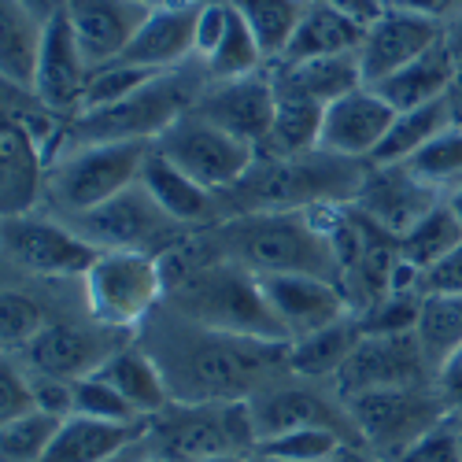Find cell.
Wrapping results in <instances>:
<instances>
[{"label": "cell", "mask_w": 462, "mask_h": 462, "mask_svg": "<svg viewBox=\"0 0 462 462\" xmlns=\"http://www.w3.org/2000/svg\"><path fill=\"white\" fill-rule=\"evenodd\" d=\"M167 292H171L174 315L185 322H197V326H208L218 333H234V337L292 344L263 296L259 274H252L245 263L229 259V255L204 263L200 271H192Z\"/></svg>", "instance_id": "4"}, {"label": "cell", "mask_w": 462, "mask_h": 462, "mask_svg": "<svg viewBox=\"0 0 462 462\" xmlns=\"http://www.w3.org/2000/svg\"><path fill=\"white\" fill-rule=\"evenodd\" d=\"M160 363L174 403H245L266 384L289 377V344L218 333L174 319L141 344Z\"/></svg>", "instance_id": "1"}, {"label": "cell", "mask_w": 462, "mask_h": 462, "mask_svg": "<svg viewBox=\"0 0 462 462\" xmlns=\"http://www.w3.org/2000/svg\"><path fill=\"white\" fill-rule=\"evenodd\" d=\"M82 282L89 319L115 333H130L148 322L167 292L156 252H104Z\"/></svg>", "instance_id": "9"}, {"label": "cell", "mask_w": 462, "mask_h": 462, "mask_svg": "<svg viewBox=\"0 0 462 462\" xmlns=\"http://www.w3.org/2000/svg\"><path fill=\"white\" fill-rule=\"evenodd\" d=\"M74 414L104 418V421H148L119 393H115L100 374H89L82 381H74Z\"/></svg>", "instance_id": "45"}, {"label": "cell", "mask_w": 462, "mask_h": 462, "mask_svg": "<svg viewBox=\"0 0 462 462\" xmlns=\"http://www.w3.org/2000/svg\"><path fill=\"white\" fill-rule=\"evenodd\" d=\"M396 462H462V411H451Z\"/></svg>", "instance_id": "46"}, {"label": "cell", "mask_w": 462, "mask_h": 462, "mask_svg": "<svg viewBox=\"0 0 462 462\" xmlns=\"http://www.w3.org/2000/svg\"><path fill=\"white\" fill-rule=\"evenodd\" d=\"M381 5H396V0H381Z\"/></svg>", "instance_id": "60"}, {"label": "cell", "mask_w": 462, "mask_h": 462, "mask_svg": "<svg viewBox=\"0 0 462 462\" xmlns=\"http://www.w3.org/2000/svg\"><path fill=\"white\" fill-rule=\"evenodd\" d=\"M45 326H49L45 307L30 292H19L8 285L5 296H0V340H5V356H23Z\"/></svg>", "instance_id": "41"}, {"label": "cell", "mask_w": 462, "mask_h": 462, "mask_svg": "<svg viewBox=\"0 0 462 462\" xmlns=\"http://www.w3.org/2000/svg\"><path fill=\"white\" fill-rule=\"evenodd\" d=\"M97 374H100L141 418H156V414H163V411L174 403L171 384H167L160 363L152 359V352L141 348V344H123V348L115 352Z\"/></svg>", "instance_id": "26"}, {"label": "cell", "mask_w": 462, "mask_h": 462, "mask_svg": "<svg viewBox=\"0 0 462 462\" xmlns=\"http://www.w3.org/2000/svg\"><path fill=\"white\" fill-rule=\"evenodd\" d=\"M271 79H274V89L311 97L326 107L333 100H340L344 93L366 86L363 70H359V52L307 60V63H271Z\"/></svg>", "instance_id": "29"}, {"label": "cell", "mask_w": 462, "mask_h": 462, "mask_svg": "<svg viewBox=\"0 0 462 462\" xmlns=\"http://www.w3.org/2000/svg\"><path fill=\"white\" fill-rule=\"evenodd\" d=\"M229 259L252 274H315L340 285V266L322 211H259L218 226Z\"/></svg>", "instance_id": "3"}, {"label": "cell", "mask_w": 462, "mask_h": 462, "mask_svg": "<svg viewBox=\"0 0 462 462\" xmlns=\"http://www.w3.org/2000/svg\"><path fill=\"white\" fill-rule=\"evenodd\" d=\"M208 79L211 82H229V79H248V74H259L266 70V60H263V49L255 42L252 26L245 23V15L229 5V19H226V33L218 49L208 56L204 63Z\"/></svg>", "instance_id": "38"}, {"label": "cell", "mask_w": 462, "mask_h": 462, "mask_svg": "<svg viewBox=\"0 0 462 462\" xmlns=\"http://www.w3.org/2000/svg\"><path fill=\"white\" fill-rule=\"evenodd\" d=\"M462 245V222L451 211L448 200H440L426 218H421L407 237H400V259L411 263L414 271H433L440 259H448Z\"/></svg>", "instance_id": "37"}, {"label": "cell", "mask_w": 462, "mask_h": 462, "mask_svg": "<svg viewBox=\"0 0 462 462\" xmlns=\"http://www.w3.org/2000/svg\"><path fill=\"white\" fill-rule=\"evenodd\" d=\"M274 82V79H271ZM278 93V107H274V126L266 137V156H300V152L319 148L322 137V119H326V104L300 97V93Z\"/></svg>", "instance_id": "34"}, {"label": "cell", "mask_w": 462, "mask_h": 462, "mask_svg": "<svg viewBox=\"0 0 462 462\" xmlns=\"http://www.w3.org/2000/svg\"><path fill=\"white\" fill-rule=\"evenodd\" d=\"M326 462H381L377 455H370L363 444H340L337 448V455L333 458H326Z\"/></svg>", "instance_id": "53"}, {"label": "cell", "mask_w": 462, "mask_h": 462, "mask_svg": "<svg viewBox=\"0 0 462 462\" xmlns=\"http://www.w3.org/2000/svg\"><path fill=\"white\" fill-rule=\"evenodd\" d=\"M33 411H37V400H33L30 370L15 366V359L5 356V370H0V426L23 414H33Z\"/></svg>", "instance_id": "47"}, {"label": "cell", "mask_w": 462, "mask_h": 462, "mask_svg": "<svg viewBox=\"0 0 462 462\" xmlns=\"http://www.w3.org/2000/svg\"><path fill=\"white\" fill-rule=\"evenodd\" d=\"M366 160L333 156L326 148L300 156H263L255 167L229 189L237 215L259 211H319V208H352L366 181Z\"/></svg>", "instance_id": "2"}, {"label": "cell", "mask_w": 462, "mask_h": 462, "mask_svg": "<svg viewBox=\"0 0 462 462\" xmlns=\"http://www.w3.org/2000/svg\"><path fill=\"white\" fill-rule=\"evenodd\" d=\"M440 204V192L430 189L426 181H418L403 163L393 167H374L356 197V211L370 218L377 229H384L389 237H407L411 229L426 218Z\"/></svg>", "instance_id": "18"}, {"label": "cell", "mask_w": 462, "mask_h": 462, "mask_svg": "<svg viewBox=\"0 0 462 462\" xmlns=\"http://www.w3.org/2000/svg\"><path fill=\"white\" fill-rule=\"evenodd\" d=\"M430 292H462V245L448 259H440L433 271L421 274V296Z\"/></svg>", "instance_id": "50"}, {"label": "cell", "mask_w": 462, "mask_h": 462, "mask_svg": "<svg viewBox=\"0 0 462 462\" xmlns=\"http://www.w3.org/2000/svg\"><path fill=\"white\" fill-rule=\"evenodd\" d=\"M178 171H185L192 181H200L208 192H229L259 160V148L226 134L222 126L208 123L200 111H185L178 123H171L156 144Z\"/></svg>", "instance_id": "10"}, {"label": "cell", "mask_w": 462, "mask_h": 462, "mask_svg": "<svg viewBox=\"0 0 462 462\" xmlns=\"http://www.w3.org/2000/svg\"><path fill=\"white\" fill-rule=\"evenodd\" d=\"M340 444H352V440H344L337 430H326V426H307V430H289L282 437L263 440L259 451L289 458V462H326L337 455Z\"/></svg>", "instance_id": "43"}, {"label": "cell", "mask_w": 462, "mask_h": 462, "mask_svg": "<svg viewBox=\"0 0 462 462\" xmlns=\"http://www.w3.org/2000/svg\"><path fill=\"white\" fill-rule=\"evenodd\" d=\"M437 389L451 411H462V348L437 370Z\"/></svg>", "instance_id": "51"}, {"label": "cell", "mask_w": 462, "mask_h": 462, "mask_svg": "<svg viewBox=\"0 0 462 462\" xmlns=\"http://www.w3.org/2000/svg\"><path fill=\"white\" fill-rule=\"evenodd\" d=\"M448 126H455V115L448 97L433 100L426 107H411V111H396V119L384 134V141L374 152V167H393V163H407L418 148H426L433 137H440Z\"/></svg>", "instance_id": "33"}, {"label": "cell", "mask_w": 462, "mask_h": 462, "mask_svg": "<svg viewBox=\"0 0 462 462\" xmlns=\"http://www.w3.org/2000/svg\"><path fill=\"white\" fill-rule=\"evenodd\" d=\"M274 107H278V93L271 82V67H266L259 74H248V79L208 82L192 111H200L208 123L222 126L226 134H234L263 152L274 126Z\"/></svg>", "instance_id": "16"}, {"label": "cell", "mask_w": 462, "mask_h": 462, "mask_svg": "<svg viewBox=\"0 0 462 462\" xmlns=\"http://www.w3.org/2000/svg\"><path fill=\"white\" fill-rule=\"evenodd\" d=\"M403 167L437 192L440 189H451V192L462 189V126H448L426 148H418Z\"/></svg>", "instance_id": "39"}, {"label": "cell", "mask_w": 462, "mask_h": 462, "mask_svg": "<svg viewBox=\"0 0 462 462\" xmlns=\"http://www.w3.org/2000/svg\"><path fill=\"white\" fill-rule=\"evenodd\" d=\"M45 178H49L45 152L30 141L23 126L5 123V134H0V204H5V218L30 215L42 204Z\"/></svg>", "instance_id": "24"}, {"label": "cell", "mask_w": 462, "mask_h": 462, "mask_svg": "<svg viewBox=\"0 0 462 462\" xmlns=\"http://www.w3.org/2000/svg\"><path fill=\"white\" fill-rule=\"evenodd\" d=\"M451 82H455V56L448 49V33H444L430 52H421L414 63H407L403 70H396L393 79H384L374 89L396 111H411V107L444 100L451 93Z\"/></svg>", "instance_id": "28"}, {"label": "cell", "mask_w": 462, "mask_h": 462, "mask_svg": "<svg viewBox=\"0 0 462 462\" xmlns=\"http://www.w3.org/2000/svg\"><path fill=\"white\" fill-rule=\"evenodd\" d=\"M396 5L407 8V12H418V15H430L437 23H444L451 15L462 19V0H396Z\"/></svg>", "instance_id": "52"}, {"label": "cell", "mask_w": 462, "mask_h": 462, "mask_svg": "<svg viewBox=\"0 0 462 462\" xmlns=\"http://www.w3.org/2000/svg\"><path fill=\"white\" fill-rule=\"evenodd\" d=\"M60 426H63V418L45 414V411L5 421V430H0V455H5V462H42Z\"/></svg>", "instance_id": "40"}, {"label": "cell", "mask_w": 462, "mask_h": 462, "mask_svg": "<svg viewBox=\"0 0 462 462\" xmlns=\"http://www.w3.org/2000/svg\"><path fill=\"white\" fill-rule=\"evenodd\" d=\"M89 74L93 67L82 56V45L74 37L67 15H52L45 23V45H42V60H37V74H33V93L45 100V107H52L60 119L74 123L86 107V89H89Z\"/></svg>", "instance_id": "19"}, {"label": "cell", "mask_w": 462, "mask_h": 462, "mask_svg": "<svg viewBox=\"0 0 462 462\" xmlns=\"http://www.w3.org/2000/svg\"><path fill=\"white\" fill-rule=\"evenodd\" d=\"M137 462H167V458H160V455H152V451H148V448H144V451H141V458H137Z\"/></svg>", "instance_id": "59"}, {"label": "cell", "mask_w": 462, "mask_h": 462, "mask_svg": "<svg viewBox=\"0 0 462 462\" xmlns=\"http://www.w3.org/2000/svg\"><path fill=\"white\" fill-rule=\"evenodd\" d=\"M363 340L359 319L348 315L311 337H300L289 344V370L303 381H319V377H337V370L348 363V356L356 352V344Z\"/></svg>", "instance_id": "32"}, {"label": "cell", "mask_w": 462, "mask_h": 462, "mask_svg": "<svg viewBox=\"0 0 462 462\" xmlns=\"http://www.w3.org/2000/svg\"><path fill=\"white\" fill-rule=\"evenodd\" d=\"M437 370L426 359L418 333H384V337H363L356 352L348 356L333 377V393L340 400H352L359 393L377 389H407V384H433Z\"/></svg>", "instance_id": "12"}, {"label": "cell", "mask_w": 462, "mask_h": 462, "mask_svg": "<svg viewBox=\"0 0 462 462\" xmlns=\"http://www.w3.org/2000/svg\"><path fill=\"white\" fill-rule=\"evenodd\" d=\"M448 204H451V211H455V215H458V222H462V189H455V192H451Z\"/></svg>", "instance_id": "58"}, {"label": "cell", "mask_w": 462, "mask_h": 462, "mask_svg": "<svg viewBox=\"0 0 462 462\" xmlns=\"http://www.w3.org/2000/svg\"><path fill=\"white\" fill-rule=\"evenodd\" d=\"M163 70H144V67H134V63H123L115 60L107 67H97L89 74V89H86V111H100V107H111V104H123L126 97H134L137 89H144L152 79H160Z\"/></svg>", "instance_id": "42"}, {"label": "cell", "mask_w": 462, "mask_h": 462, "mask_svg": "<svg viewBox=\"0 0 462 462\" xmlns=\"http://www.w3.org/2000/svg\"><path fill=\"white\" fill-rule=\"evenodd\" d=\"M144 448L167 462H200L229 451H255L259 437L245 403H171L163 414L148 418Z\"/></svg>", "instance_id": "7"}, {"label": "cell", "mask_w": 462, "mask_h": 462, "mask_svg": "<svg viewBox=\"0 0 462 462\" xmlns=\"http://www.w3.org/2000/svg\"><path fill=\"white\" fill-rule=\"evenodd\" d=\"M42 45L45 19H37L19 0H0V79L8 86L33 89Z\"/></svg>", "instance_id": "30"}, {"label": "cell", "mask_w": 462, "mask_h": 462, "mask_svg": "<svg viewBox=\"0 0 462 462\" xmlns=\"http://www.w3.org/2000/svg\"><path fill=\"white\" fill-rule=\"evenodd\" d=\"M418 340L426 348L433 370H440L462 348V292H430L421 296Z\"/></svg>", "instance_id": "35"}, {"label": "cell", "mask_w": 462, "mask_h": 462, "mask_svg": "<svg viewBox=\"0 0 462 462\" xmlns=\"http://www.w3.org/2000/svg\"><path fill=\"white\" fill-rule=\"evenodd\" d=\"M141 185L148 189V197L167 211V218H174L178 226L204 222L215 208V192H208L200 181H192L185 171H178L156 148H152V156L141 167Z\"/></svg>", "instance_id": "31"}, {"label": "cell", "mask_w": 462, "mask_h": 462, "mask_svg": "<svg viewBox=\"0 0 462 462\" xmlns=\"http://www.w3.org/2000/svg\"><path fill=\"white\" fill-rule=\"evenodd\" d=\"M63 15L79 37L86 63L97 70L126 52L152 12L134 0H63Z\"/></svg>", "instance_id": "22"}, {"label": "cell", "mask_w": 462, "mask_h": 462, "mask_svg": "<svg viewBox=\"0 0 462 462\" xmlns=\"http://www.w3.org/2000/svg\"><path fill=\"white\" fill-rule=\"evenodd\" d=\"M148 433V421H104L70 414L42 462H111L134 444H141Z\"/></svg>", "instance_id": "25"}, {"label": "cell", "mask_w": 462, "mask_h": 462, "mask_svg": "<svg viewBox=\"0 0 462 462\" xmlns=\"http://www.w3.org/2000/svg\"><path fill=\"white\" fill-rule=\"evenodd\" d=\"M248 411H252V426H255L259 444L271 440V437H282L289 430H307V426L337 430L344 440L359 444L348 403H344L337 393L326 396V393L311 389V384L296 374H289L274 384H266L263 393H255L248 400Z\"/></svg>", "instance_id": "13"}, {"label": "cell", "mask_w": 462, "mask_h": 462, "mask_svg": "<svg viewBox=\"0 0 462 462\" xmlns=\"http://www.w3.org/2000/svg\"><path fill=\"white\" fill-rule=\"evenodd\" d=\"M263 296L271 303V311L278 315L282 329L289 340L311 337L340 319L352 315V303L344 296V289L329 278L315 274H259Z\"/></svg>", "instance_id": "17"}, {"label": "cell", "mask_w": 462, "mask_h": 462, "mask_svg": "<svg viewBox=\"0 0 462 462\" xmlns=\"http://www.w3.org/2000/svg\"><path fill=\"white\" fill-rule=\"evenodd\" d=\"M134 5H141L148 12H160V8H178V5H197V0H134Z\"/></svg>", "instance_id": "55"}, {"label": "cell", "mask_w": 462, "mask_h": 462, "mask_svg": "<svg viewBox=\"0 0 462 462\" xmlns=\"http://www.w3.org/2000/svg\"><path fill=\"white\" fill-rule=\"evenodd\" d=\"M204 63H185L174 70H163L160 79H152L144 89L126 97L123 104H111L100 111H86L70 123L67 144H97V141H152L178 123L185 111L197 107L204 86H208Z\"/></svg>", "instance_id": "5"}, {"label": "cell", "mask_w": 462, "mask_h": 462, "mask_svg": "<svg viewBox=\"0 0 462 462\" xmlns=\"http://www.w3.org/2000/svg\"><path fill=\"white\" fill-rule=\"evenodd\" d=\"M30 381H33L37 411L56 414V418H70L74 414V381L52 377V374H33V370H30Z\"/></svg>", "instance_id": "48"}, {"label": "cell", "mask_w": 462, "mask_h": 462, "mask_svg": "<svg viewBox=\"0 0 462 462\" xmlns=\"http://www.w3.org/2000/svg\"><path fill=\"white\" fill-rule=\"evenodd\" d=\"M67 222L100 252H144L148 241L163 237L174 226V218H167V211L148 197V189L141 181L123 189L119 197L104 200L100 208L82 211Z\"/></svg>", "instance_id": "14"}, {"label": "cell", "mask_w": 462, "mask_h": 462, "mask_svg": "<svg viewBox=\"0 0 462 462\" xmlns=\"http://www.w3.org/2000/svg\"><path fill=\"white\" fill-rule=\"evenodd\" d=\"M123 344H115V329L86 333L70 322H49L42 333L33 337V344L19 356V363L33 374H52L67 381H82L97 374Z\"/></svg>", "instance_id": "21"}, {"label": "cell", "mask_w": 462, "mask_h": 462, "mask_svg": "<svg viewBox=\"0 0 462 462\" xmlns=\"http://www.w3.org/2000/svg\"><path fill=\"white\" fill-rule=\"evenodd\" d=\"M200 5L204 0H197V5H178V8L152 12L119 60L134 63V67H144V70H174V67L192 63L197 60Z\"/></svg>", "instance_id": "23"}, {"label": "cell", "mask_w": 462, "mask_h": 462, "mask_svg": "<svg viewBox=\"0 0 462 462\" xmlns=\"http://www.w3.org/2000/svg\"><path fill=\"white\" fill-rule=\"evenodd\" d=\"M252 455V451H248ZM248 455H241V451H229V455H211V458H200V462H245Z\"/></svg>", "instance_id": "56"}, {"label": "cell", "mask_w": 462, "mask_h": 462, "mask_svg": "<svg viewBox=\"0 0 462 462\" xmlns=\"http://www.w3.org/2000/svg\"><path fill=\"white\" fill-rule=\"evenodd\" d=\"M5 255L12 266L37 278H86L104 255L63 218L15 215L5 218Z\"/></svg>", "instance_id": "11"}, {"label": "cell", "mask_w": 462, "mask_h": 462, "mask_svg": "<svg viewBox=\"0 0 462 462\" xmlns=\"http://www.w3.org/2000/svg\"><path fill=\"white\" fill-rule=\"evenodd\" d=\"M152 156V141H97L67 144L49 163L45 197L67 218L100 208L123 189L141 181V167Z\"/></svg>", "instance_id": "6"}, {"label": "cell", "mask_w": 462, "mask_h": 462, "mask_svg": "<svg viewBox=\"0 0 462 462\" xmlns=\"http://www.w3.org/2000/svg\"><path fill=\"white\" fill-rule=\"evenodd\" d=\"M19 5H26L37 19H45V23H49L52 15H60V12H63V0H19Z\"/></svg>", "instance_id": "54"}, {"label": "cell", "mask_w": 462, "mask_h": 462, "mask_svg": "<svg viewBox=\"0 0 462 462\" xmlns=\"http://www.w3.org/2000/svg\"><path fill=\"white\" fill-rule=\"evenodd\" d=\"M421 315V296L418 292H389L377 303H370L366 311H359V329L363 337H384V333H411L418 329Z\"/></svg>", "instance_id": "44"}, {"label": "cell", "mask_w": 462, "mask_h": 462, "mask_svg": "<svg viewBox=\"0 0 462 462\" xmlns=\"http://www.w3.org/2000/svg\"><path fill=\"white\" fill-rule=\"evenodd\" d=\"M366 26L356 23L352 15H344L329 5H311L303 8V19L292 33V42L278 63H307V60H326V56H348L363 49Z\"/></svg>", "instance_id": "27"}, {"label": "cell", "mask_w": 462, "mask_h": 462, "mask_svg": "<svg viewBox=\"0 0 462 462\" xmlns=\"http://www.w3.org/2000/svg\"><path fill=\"white\" fill-rule=\"evenodd\" d=\"M396 119V107L384 100L374 86H359L352 93H344L326 107L322 119V137L319 148L333 152V156H348V160H374L377 144L384 141Z\"/></svg>", "instance_id": "20"}, {"label": "cell", "mask_w": 462, "mask_h": 462, "mask_svg": "<svg viewBox=\"0 0 462 462\" xmlns=\"http://www.w3.org/2000/svg\"><path fill=\"white\" fill-rule=\"evenodd\" d=\"M348 403L359 444L381 462H396L411 444H418L433 426L451 414L448 400L433 384H407V389H377L359 393Z\"/></svg>", "instance_id": "8"}, {"label": "cell", "mask_w": 462, "mask_h": 462, "mask_svg": "<svg viewBox=\"0 0 462 462\" xmlns=\"http://www.w3.org/2000/svg\"><path fill=\"white\" fill-rule=\"evenodd\" d=\"M241 15L245 23L252 26L255 33V42L263 49V60L266 67L278 63L292 42V33L303 19V8H307V0H229Z\"/></svg>", "instance_id": "36"}, {"label": "cell", "mask_w": 462, "mask_h": 462, "mask_svg": "<svg viewBox=\"0 0 462 462\" xmlns=\"http://www.w3.org/2000/svg\"><path fill=\"white\" fill-rule=\"evenodd\" d=\"M245 462H289V458H278V455H266V451H259V448H255V451H252V455H248Z\"/></svg>", "instance_id": "57"}, {"label": "cell", "mask_w": 462, "mask_h": 462, "mask_svg": "<svg viewBox=\"0 0 462 462\" xmlns=\"http://www.w3.org/2000/svg\"><path fill=\"white\" fill-rule=\"evenodd\" d=\"M444 37V23L407 12L400 5H389L381 12L377 23L366 26L363 49H359V70L366 86H381L384 79H393L396 70L414 63L421 52H430Z\"/></svg>", "instance_id": "15"}, {"label": "cell", "mask_w": 462, "mask_h": 462, "mask_svg": "<svg viewBox=\"0 0 462 462\" xmlns=\"http://www.w3.org/2000/svg\"><path fill=\"white\" fill-rule=\"evenodd\" d=\"M229 19V0H204L197 19V63H208V56L218 49Z\"/></svg>", "instance_id": "49"}]
</instances>
